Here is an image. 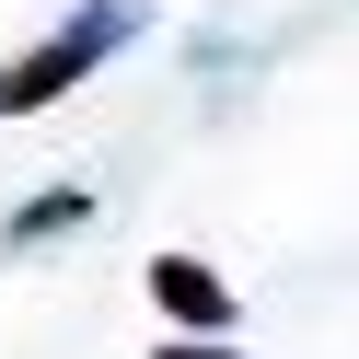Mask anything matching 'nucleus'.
<instances>
[{
    "label": "nucleus",
    "instance_id": "nucleus-1",
    "mask_svg": "<svg viewBox=\"0 0 359 359\" xmlns=\"http://www.w3.org/2000/svg\"><path fill=\"white\" fill-rule=\"evenodd\" d=\"M128 24H140V0H81L58 35H35L24 58H0V116H35V104H58L70 81H93L104 58L128 47Z\"/></svg>",
    "mask_w": 359,
    "mask_h": 359
},
{
    "label": "nucleus",
    "instance_id": "nucleus-2",
    "mask_svg": "<svg viewBox=\"0 0 359 359\" xmlns=\"http://www.w3.org/2000/svg\"><path fill=\"white\" fill-rule=\"evenodd\" d=\"M151 302H163L186 336H232V278L197 266V255H151Z\"/></svg>",
    "mask_w": 359,
    "mask_h": 359
},
{
    "label": "nucleus",
    "instance_id": "nucleus-3",
    "mask_svg": "<svg viewBox=\"0 0 359 359\" xmlns=\"http://www.w3.org/2000/svg\"><path fill=\"white\" fill-rule=\"evenodd\" d=\"M70 220H93V197H81V186H47V197L12 209V232H0V243H47V232H70Z\"/></svg>",
    "mask_w": 359,
    "mask_h": 359
},
{
    "label": "nucleus",
    "instance_id": "nucleus-4",
    "mask_svg": "<svg viewBox=\"0 0 359 359\" xmlns=\"http://www.w3.org/2000/svg\"><path fill=\"white\" fill-rule=\"evenodd\" d=\"M151 359H243V348H220V336H163Z\"/></svg>",
    "mask_w": 359,
    "mask_h": 359
}]
</instances>
